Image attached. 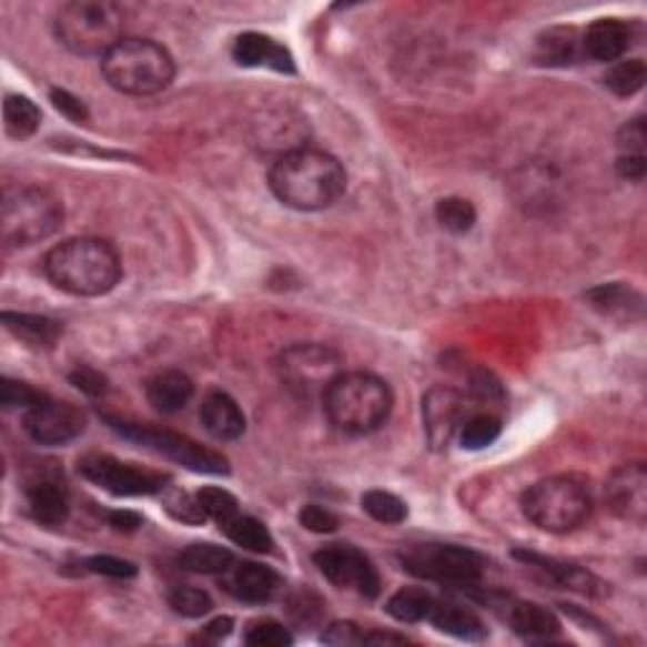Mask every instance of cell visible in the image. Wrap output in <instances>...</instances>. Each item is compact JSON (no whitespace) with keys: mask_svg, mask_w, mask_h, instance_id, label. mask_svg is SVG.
Masks as SVG:
<instances>
[{"mask_svg":"<svg viewBox=\"0 0 647 647\" xmlns=\"http://www.w3.org/2000/svg\"><path fill=\"white\" fill-rule=\"evenodd\" d=\"M269 188L286 208L314 213L332 208L344 195L346 172L330 152L294 148L271 165Z\"/></svg>","mask_w":647,"mask_h":647,"instance_id":"cell-1","label":"cell"},{"mask_svg":"<svg viewBox=\"0 0 647 647\" xmlns=\"http://www.w3.org/2000/svg\"><path fill=\"white\" fill-rule=\"evenodd\" d=\"M43 271L57 289L71 296H104L122 279V259L102 239H71L51 249Z\"/></svg>","mask_w":647,"mask_h":647,"instance_id":"cell-2","label":"cell"},{"mask_svg":"<svg viewBox=\"0 0 647 647\" xmlns=\"http://www.w3.org/2000/svg\"><path fill=\"white\" fill-rule=\"evenodd\" d=\"M390 385L372 372H342L324 392V410L330 421L346 435H370L390 421Z\"/></svg>","mask_w":647,"mask_h":647,"instance_id":"cell-3","label":"cell"},{"mask_svg":"<svg viewBox=\"0 0 647 647\" xmlns=\"http://www.w3.org/2000/svg\"><path fill=\"white\" fill-rule=\"evenodd\" d=\"M522 512L534 526L549 534H569L585 526L595 512V496L585 476L557 473L536 481L522 496Z\"/></svg>","mask_w":647,"mask_h":647,"instance_id":"cell-4","label":"cell"},{"mask_svg":"<svg viewBox=\"0 0 647 647\" xmlns=\"http://www.w3.org/2000/svg\"><path fill=\"white\" fill-rule=\"evenodd\" d=\"M107 84L127 97H152L175 79L170 51L152 39H122L102 57Z\"/></svg>","mask_w":647,"mask_h":647,"instance_id":"cell-5","label":"cell"},{"mask_svg":"<svg viewBox=\"0 0 647 647\" xmlns=\"http://www.w3.org/2000/svg\"><path fill=\"white\" fill-rule=\"evenodd\" d=\"M53 31L79 57H104L124 39V13L112 0H74L59 8Z\"/></svg>","mask_w":647,"mask_h":647,"instance_id":"cell-6","label":"cell"},{"mask_svg":"<svg viewBox=\"0 0 647 647\" xmlns=\"http://www.w3.org/2000/svg\"><path fill=\"white\" fill-rule=\"evenodd\" d=\"M63 223L61 200L46 188L6 190L0 205V239L8 249H26L51 239Z\"/></svg>","mask_w":647,"mask_h":647,"instance_id":"cell-7","label":"cell"},{"mask_svg":"<svg viewBox=\"0 0 647 647\" xmlns=\"http://www.w3.org/2000/svg\"><path fill=\"white\" fill-rule=\"evenodd\" d=\"M403 569L421 579L441 582L455 589H476L486 574V559L478 552L455 544H415L400 552Z\"/></svg>","mask_w":647,"mask_h":647,"instance_id":"cell-8","label":"cell"},{"mask_svg":"<svg viewBox=\"0 0 647 647\" xmlns=\"http://www.w3.org/2000/svg\"><path fill=\"white\" fill-rule=\"evenodd\" d=\"M107 423L117 435H122L127 441L142 445V448L158 453L172 463H180V466H185L190 471L208 473V476H225L228 473L225 455L190 441L188 435L165 431V427L117 421V417H107Z\"/></svg>","mask_w":647,"mask_h":647,"instance_id":"cell-9","label":"cell"},{"mask_svg":"<svg viewBox=\"0 0 647 647\" xmlns=\"http://www.w3.org/2000/svg\"><path fill=\"white\" fill-rule=\"evenodd\" d=\"M279 380L299 397H316L342 375V354L330 344L296 342L276 357Z\"/></svg>","mask_w":647,"mask_h":647,"instance_id":"cell-10","label":"cell"},{"mask_svg":"<svg viewBox=\"0 0 647 647\" xmlns=\"http://www.w3.org/2000/svg\"><path fill=\"white\" fill-rule=\"evenodd\" d=\"M79 473L97 488L120 498L160 496L168 488V476L148 468H137L132 463L117 461L112 455L91 453L79 461Z\"/></svg>","mask_w":647,"mask_h":647,"instance_id":"cell-11","label":"cell"},{"mask_svg":"<svg viewBox=\"0 0 647 647\" xmlns=\"http://www.w3.org/2000/svg\"><path fill=\"white\" fill-rule=\"evenodd\" d=\"M316 569L330 579L334 587L357 592L364 599H375L380 595V574L375 564L357 546L350 544H330L314 554Z\"/></svg>","mask_w":647,"mask_h":647,"instance_id":"cell-12","label":"cell"},{"mask_svg":"<svg viewBox=\"0 0 647 647\" xmlns=\"http://www.w3.org/2000/svg\"><path fill=\"white\" fill-rule=\"evenodd\" d=\"M23 427L36 443L67 445L87 431V415L79 407L57 400H43L41 405L26 410Z\"/></svg>","mask_w":647,"mask_h":647,"instance_id":"cell-13","label":"cell"},{"mask_svg":"<svg viewBox=\"0 0 647 647\" xmlns=\"http://www.w3.org/2000/svg\"><path fill=\"white\" fill-rule=\"evenodd\" d=\"M468 421L466 400L453 387H433L423 397V427L433 451H445Z\"/></svg>","mask_w":647,"mask_h":647,"instance_id":"cell-14","label":"cell"},{"mask_svg":"<svg viewBox=\"0 0 647 647\" xmlns=\"http://www.w3.org/2000/svg\"><path fill=\"white\" fill-rule=\"evenodd\" d=\"M26 504L36 524L61 526L71 514V496L67 481L59 471L43 468L36 471L26 483Z\"/></svg>","mask_w":647,"mask_h":647,"instance_id":"cell-15","label":"cell"},{"mask_svg":"<svg viewBox=\"0 0 647 647\" xmlns=\"http://www.w3.org/2000/svg\"><path fill=\"white\" fill-rule=\"evenodd\" d=\"M607 506L625 522L643 526L647 518V471L640 461L613 471L605 486Z\"/></svg>","mask_w":647,"mask_h":647,"instance_id":"cell-16","label":"cell"},{"mask_svg":"<svg viewBox=\"0 0 647 647\" xmlns=\"http://www.w3.org/2000/svg\"><path fill=\"white\" fill-rule=\"evenodd\" d=\"M223 589L239 603L263 605L271 603L281 589V577L271 567L256 562H233L223 572Z\"/></svg>","mask_w":647,"mask_h":647,"instance_id":"cell-17","label":"cell"},{"mask_svg":"<svg viewBox=\"0 0 647 647\" xmlns=\"http://www.w3.org/2000/svg\"><path fill=\"white\" fill-rule=\"evenodd\" d=\"M635 33L633 26L619 18H599L582 33V57L597 63L623 61L627 51L633 49Z\"/></svg>","mask_w":647,"mask_h":647,"instance_id":"cell-18","label":"cell"},{"mask_svg":"<svg viewBox=\"0 0 647 647\" xmlns=\"http://www.w3.org/2000/svg\"><path fill=\"white\" fill-rule=\"evenodd\" d=\"M516 559H522L526 567L539 569L546 579L554 582V585L562 587V589L579 592V595H585V597L609 595V585H605V582L599 579L597 574L577 567V564L542 557V554H534V552H516Z\"/></svg>","mask_w":647,"mask_h":647,"instance_id":"cell-19","label":"cell"},{"mask_svg":"<svg viewBox=\"0 0 647 647\" xmlns=\"http://www.w3.org/2000/svg\"><path fill=\"white\" fill-rule=\"evenodd\" d=\"M233 61L239 67L249 69H273L281 71V74H294L296 63L291 57L286 46H281L279 41H273L271 36L263 33H241L239 39L233 41Z\"/></svg>","mask_w":647,"mask_h":647,"instance_id":"cell-20","label":"cell"},{"mask_svg":"<svg viewBox=\"0 0 647 647\" xmlns=\"http://www.w3.org/2000/svg\"><path fill=\"white\" fill-rule=\"evenodd\" d=\"M200 421L215 441H239L245 433V415L239 403L223 390L208 392L200 405Z\"/></svg>","mask_w":647,"mask_h":647,"instance_id":"cell-21","label":"cell"},{"mask_svg":"<svg viewBox=\"0 0 647 647\" xmlns=\"http://www.w3.org/2000/svg\"><path fill=\"white\" fill-rule=\"evenodd\" d=\"M148 403L162 415H175L185 407L195 395V385L185 372L180 370H162L152 375L144 385Z\"/></svg>","mask_w":647,"mask_h":647,"instance_id":"cell-22","label":"cell"},{"mask_svg":"<svg viewBox=\"0 0 647 647\" xmlns=\"http://www.w3.org/2000/svg\"><path fill=\"white\" fill-rule=\"evenodd\" d=\"M506 619L524 640H552L562 633L559 617L536 603H514L506 609Z\"/></svg>","mask_w":647,"mask_h":647,"instance_id":"cell-23","label":"cell"},{"mask_svg":"<svg viewBox=\"0 0 647 647\" xmlns=\"http://www.w3.org/2000/svg\"><path fill=\"white\" fill-rule=\"evenodd\" d=\"M427 623H431L435 630L453 635V637H458V640H466V643H478L488 635L486 625L481 623V617L476 613H471V609L461 607V605L441 603V599L435 603L431 617H427Z\"/></svg>","mask_w":647,"mask_h":647,"instance_id":"cell-24","label":"cell"},{"mask_svg":"<svg viewBox=\"0 0 647 647\" xmlns=\"http://www.w3.org/2000/svg\"><path fill=\"white\" fill-rule=\"evenodd\" d=\"M587 299L592 309H597L599 314L613 316V319H640L645 302L635 289L625 284H603L597 289L587 291Z\"/></svg>","mask_w":647,"mask_h":647,"instance_id":"cell-25","label":"cell"},{"mask_svg":"<svg viewBox=\"0 0 647 647\" xmlns=\"http://www.w3.org/2000/svg\"><path fill=\"white\" fill-rule=\"evenodd\" d=\"M0 322L8 332L29 346H53L61 334V324L41 314H21V312H3Z\"/></svg>","mask_w":647,"mask_h":647,"instance_id":"cell-26","label":"cell"},{"mask_svg":"<svg viewBox=\"0 0 647 647\" xmlns=\"http://www.w3.org/2000/svg\"><path fill=\"white\" fill-rule=\"evenodd\" d=\"M582 57V39L574 29H549L536 41L534 59L544 67H569Z\"/></svg>","mask_w":647,"mask_h":647,"instance_id":"cell-27","label":"cell"},{"mask_svg":"<svg viewBox=\"0 0 647 647\" xmlns=\"http://www.w3.org/2000/svg\"><path fill=\"white\" fill-rule=\"evenodd\" d=\"M221 528L228 539H231L235 546H241V549L245 552L269 554L273 549V536L269 532V526L259 522L256 516L239 514V516H233L231 522H225Z\"/></svg>","mask_w":647,"mask_h":647,"instance_id":"cell-28","label":"cell"},{"mask_svg":"<svg viewBox=\"0 0 647 647\" xmlns=\"http://www.w3.org/2000/svg\"><path fill=\"white\" fill-rule=\"evenodd\" d=\"M235 562L233 552L218 544H190L188 549L180 552L178 564L185 572L193 574H223Z\"/></svg>","mask_w":647,"mask_h":647,"instance_id":"cell-29","label":"cell"},{"mask_svg":"<svg viewBox=\"0 0 647 647\" xmlns=\"http://www.w3.org/2000/svg\"><path fill=\"white\" fill-rule=\"evenodd\" d=\"M3 124L8 137H13V140H29L41 127V109L29 97L8 94L3 102Z\"/></svg>","mask_w":647,"mask_h":647,"instance_id":"cell-30","label":"cell"},{"mask_svg":"<svg viewBox=\"0 0 647 647\" xmlns=\"http://www.w3.org/2000/svg\"><path fill=\"white\" fill-rule=\"evenodd\" d=\"M435 603H437V597H433L431 592L417 589V587H405L387 599V615L395 617L397 623H407V625L427 623Z\"/></svg>","mask_w":647,"mask_h":647,"instance_id":"cell-31","label":"cell"},{"mask_svg":"<svg viewBox=\"0 0 647 647\" xmlns=\"http://www.w3.org/2000/svg\"><path fill=\"white\" fill-rule=\"evenodd\" d=\"M605 87L613 91L615 97H635L637 91L645 87L647 81V67L643 59H625V61H615L609 71L605 74Z\"/></svg>","mask_w":647,"mask_h":647,"instance_id":"cell-32","label":"cell"},{"mask_svg":"<svg viewBox=\"0 0 647 647\" xmlns=\"http://www.w3.org/2000/svg\"><path fill=\"white\" fill-rule=\"evenodd\" d=\"M435 218L445 231L455 235H466L473 231V225L478 221L476 208L466 198H443L435 205Z\"/></svg>","mask_w":647,"mask_h":647,"instance_id":"cell-33","label":"cell"},{"mask_svg":"<svg viewBox=\"0 0 647 647\" xmlns=\"http://www.w3.org/2000/svg\"><path fill=\"white\" fill-rule=\"evenodd\" d=\"M362 508L367 512L375 522L385 526H397L407 518V504L400 496L390 494V491H367L362 496Z\"/></svg>","mask_w":647,"mask_h":647,"instance_id":"cell-34","label":"cell"},{"mask_svg":"<svg viewBox=\"0 0 647 647\" xmlns=\"http://www.w3.org/2000/svg\"><path fill=\"white\" fill-rule=\"evenodd\" d=\"M501 417L498 415H491V413H481V415H473L468 417L466 423L461 427V445L466 451H483L488 448V445H494L501 435Z\"/></svg>","mask_w":647,"mask_h":647,"instance_id":"cell-35","label":"cell"},{"mask_svg":"<svg viewBox=\"0 0 647 647\" xmlns=\"http://www.w3.org/2000/svg\"><path fill=\"white\" fill-rule=\"evenodd\" d=\"M162 506H165V512L175 518V522H182L188 526H200L208 522V516L203 512V506H200L198 496H190L185 491L180 488H172L168 486L162 491Z\"/></svg>","mask_w":647,"mask_h":647,"instance_id":"cell-36","label":"cell"},{"mask_svg":"<svg viewBox=\"0 0 647 647\" xmlns=\"http://www.w3.org/2000/svg\"><path fill=\"white\" fill-rule=\"evenodd\" d=\"M198 501L200 506H203V512L208 518H213L218 524H225L231 522L233 516H239V498H235L231 491L225 488H215V486H205L198 491Z\"/></svg>","mask_w":647,"mask_h":647,"instance_id":"cell-37","label":"cell"},{"mask_svg":"<svg viewBox=\"0 0 647 647\" xmlns=\"http://www.w3.org/2000/svg\"><path fill=\"white\" fill-rule=\"evenodd\" d=\"M168 603L172 607V613H178L182 617H203L213 609V599L208 592L198 587H175L170 589Z\"/></svg>","mask_w":647,"mask_h":647,"instance_id":"cell-38","label":"cell"},{"mask_svg":"<svg viewBox=\"0 0 647 647\" xmlns=\"http://www.w3.org/2000/svg\"><path fill=\"white\" fill-rule=\"evenodd\" d=\"M243 640L245 645L253 647H286L294 643V635L284 625L276 623V619H256V623L249 625Z\"/></svg>","mask_w":647,"mask_h":647,"instance_id":"cell-39","label":"cell"},{"mask_svg":"<svg viewBox=\"0 0 647 647\" xmlns=\"http://www.w3.org/2000/svg\"><path fill=\"white\" fill-rule=\"evenodd\" d=\"M43 400H49V397H46L43 392L33 390L31 385H26V382H18L11 377H3V382H0V405H3L6 410H18V407L31 410L36 405H41Z\"/></svg>","mask_w":647,"mask_h":647,"instance_id":"cell-40","label":"cell"},{"mask_svg":"<svg viewBox=\"0 0 647 647\" xmlns=\"http://www.w3.org/2000/svg\"><path fill=\"white\" fill-rule=\"evenodd\" d=\"M299 524H302L306 532H314V534H334L336 528H340V516L330 512L326 506L309 504L299 512Z\"/></svg>","mask_w":647,"mask_h":647,"instance_id":"cell-41","label":"cell"},{"mask_svg":"<svg viewBox=\"0 0 647 647\" xmlns=\"http://www.w3.org/2000/svg\"><path fill=\"white\" fill-rule=\"evenodd\" d=\"M647 130L643 117L625 122L617 132V154H645Z\"/></svg>","mask_w":647,"mask_h":647,"instance_id":"cell-42","label":"cell"},{"mask_svg":"<svg viewBox=\"0 0 647 647\" xmlns=\"http://www.w3.org/2000/svg\"><path fill=\"white\" fill-rule=\"evenodd\" d=\"M51 104L57 107V112L67 117L69 122H74V124L89 122V107L67 89H51Z\"/></svg>","mask_w":647,"mask_h":647,"instance_id":"cell-43","label":"cell"},{"mask_svg":"<svg viewBox=\"0 0 647 647\" xmlns=\"http://www.w3.org/2000/svg\"><path fill=\"white\" fill-rule=\"evenodd\" d=\"M87 569L94 574H102V577H112V579H132L137 577V567L132 562L127 559H117V557H91L87 562Z\"/></svg>","mask_w":647,"mask_h":647,"instance_id":"cell-44","label":"cell"},{"mask_svg":"<svg viewBox=\"0 0 647 647\" xmlns=\"http://www.w3.org/2000/svg\"><path fill=\"white\" fill-rule=\"evenodd\" d=\"M71 385H74L79 392H84L89 397H99L107 392V377L102 372L94 367H87V364H79V367L69 375Z\"/></svg>","mask_w":647,"mask_h":647,"instance_id":"cell-45","label":"cell"},{"mask_svg":"<svg viewBox=\"0 0 647 647\" xmlns=\"http://www.w3.org/2000/svg\"><path fill=\"white\" fill-rule=\"evenodd\" d=\"M364 630L354 623H334L322 633V643L336 645V647H350V645H362Z\"/></svg>","mask_w":647,"mask_h":647,"instance_id":"cell-46","label":"cell"},{"mask_svg":"<svg viewBox=\"0 0 647 647\" xmlns=\"http://www.w3.org/2000/svg\"><path fill=\"white\" fill-rule=\"evenodd\" d=\"M471 392L473 397L481 400V403H501V400H504V387H501V382L483 370L471 380Z\"/></svg>","mask_w":647,"mask_h":647,"instance_id":"cell-47","label":"cell"},{"mask_svg":"<svg viewBox=\"0 0 647 647\" xmlns=\"http://www.w3.org/2000/svg\"><path fill=\"white\" fill-rule=\"evenodd\" d=\"M617 175L627 182H643L647 172V154H617Z\"/></svg>","mask_w":647,"mask_h":647,"instance_id":"cell-48","label":"cell"},{"mask_svg":"<svg viewBox=\"0 0 647 647\" xmlns=\"http://www.w3.org/2000/svg\"><path fill=\"white\" fill-rule=\"evenodd\" d=\"M107 522H109V526L117 528V532L130 534L142 526V516L137 512H127V508H122V512H109Z\"/></svg>","mask_w":647,"mask_h":647,"instance_id":"cell-49","label":"cell"},{"mask_svg":"<svg viewBox=\"0 0 647 647\" xmlns=\"http://www.w3.org/2000/svg\"><path fill=\"white\" fill-rule=\"evenodd\" d=\"M233 633V617H215L213 623H208L203 627V635L200 637H205V640H223V637H228Z\"/></svg>","mask_w":647,"mask_h":647,"instance_id":"cell-50","label":"cell"},{"mask_svg":"<svg viewBox=\"0 0 647 647\" xmlns=\"http://www.w3.org/2000/svg\"><path fill=\"white\" fill-rule=\"evenodd\" d=\"M392 643H407L403 635H392V633H364L362 645H392Z\"/></svg>","mask_w":647,"mask_h":647,"instance_id":"cell-51","label":"cell"}]
</instances>
